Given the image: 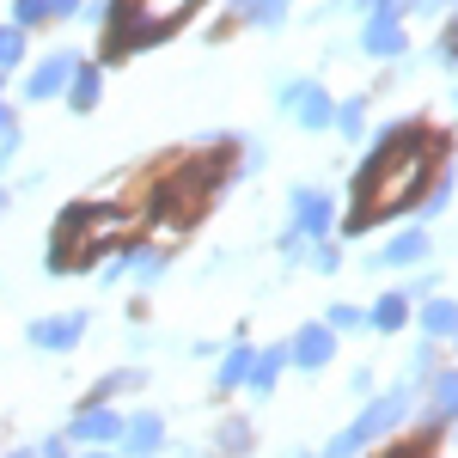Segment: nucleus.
<instances>
[{"label": "nucleus", "instance_id": "7c9ffc66", "mask_svg": "<svg viewBox=\"0 0 458 458\" xmlns=\"http://www.w3.org/2000/svg\"><path fill=\"white\" fill-rule=\"evenodd\" d=\"M6 458H43V453H37V446H19V453H6Z\"/></svg>", "mask_w": 458, "mask_h": 458}, {"label": "nucleus", "instance_id": "c85d7f7f", "mask_svg": "<svg viewBox=\"0 0 458 458\" xmlns=\"http://www.w3.org/2000/svg\"><path fill=\"white\" fill-rule=\"evenodd\" d=\"M80 458H116L110 446H80Z\"/></svg>", "mask_w": 458, "mask_h": 458}, {"label": "nucleus", "instance_id": "423d86ee", "mask_svg": "<svg viewBox=\"0 0 458 458\" xmlns=\"http://www.w3.org/2000/svg\"><path fill=\"white\" fill-rule=\"evenodd\" d=\"M282 105L293 110V123H300V129H330V116H336V110H330V92L312 86V80H287V86H282Z\"/></svg>", "mask_w": 458, "mask_h": 458}, {"label": "nucleus", "instance_id": "f03ea898", "mask_svg": "<svg viewBox=\"0 0 458 458\" xmlns=\"http://www.w3.org/2000/svg\"><path fill=\"white\" fill-rule=\"evenodd\" d=\"M129 233V214L123 208H86V202H73L62 214V226H55V239H49V269L62 276V269H86L98 250H110L116 239Z\"/></svg>", "mask_w": 458, "mask_h": 458}, {"label": "nucleus", "instance_id": "ddd939ff", "mask_svg": "<svg viewBox=\"0 0 458 458\" xmlns=\"http://www.w3.org/2000/svg\"><path fill=\"white\" fill-rule=\"evenodd\" d=\"M73 68H80V62H73L68 49H62V55H49V62H43V68L25 80V98H31V105H37V98H55V92L73 80Z\"/></svg>", "mask_w": 458, "mask_h": 458}, {"label": "nucleus", "instance_id": "dca6fc26", "mask_svg": "<svg viewBox=\"0 0 458 458\" xmlns=\"http://www.w3.org/2000/svg\"><path fill=\"white\" fill-rule=\"evenodd\" d=\"M250 373H257V354L233 349L226 360H220V373H214V379H220V391H233V386H250Z\"/></svg>", "mask_w": 458, "mask_h": 458}, {"label": "nucleus", "instance_id": "393cba45", "mask_svg": "<svg viewBox=\"0 0 458 458\" xmlns=\"http://www.w3.org/2000/svg\"><path fill=\"white\" fill-rule=\"evenodd\" d=\"M336 129H343V135H360V129H367V105H360V98H349V105L336 110Z\"/></svg>", "mask_w": 458, "mask_h": 458}, {"label": "nucleus", "instance_id": "f257e3e1", "mask_svg": "<svg viewBox=\"0 0 458 458\" xmlns=\"http://www.w3.org/2000/svg\"><path fill=\"white\" fill-rule=\"evenodd\" d=\"M440 147L428 135L422 123H397V129H379V141H373V159L360 165L354 177V214H349V233H367L373 220H386V214L410 208L416 196H422L428 183V159H434Z\"/></svg>", "mask_w": 458, "mask_h": 458}, {"label": "nucleus", "instance_id": "4be33fe9", "mask_svg": "<svg viewBox=\"0 0 458 458\" xmlns=\"http://www.w3.org/2000/svg\"><path fill=\"white\" fill-rule=\"evenodd\" d=\"M123 263H129V269H135V282H153V276H159V269H165V257H159V250H129V257H123Z\"/></svg>", "mask_w": 458, "mask_h": 458}, {"label": "nucleus", "instance_id": "6e6552de", "mask_svg": "<svg viewBox=\"0 0 458 458\" xmlns=\"http://www.w3.org/2000/svg\"><path fill=\"white\" fill-rule=\"evenodd\" d=\"M129 458H159V446H165V422L153 416V410H141V416H129L123 422V440H116Z\"/></svg>", "mask_w": 458, "mask_h": 458}, {"label": "nucleus", "instance_id": "6ab92c4d", "mask_svg": "<svg viewBox=\"0 0 458 458\" xmlns=\"http://www.w3.org/2000/svg\"><path fill=\"white\" fill-rule=\"evenodd\" d=\"M422 330H428V336H458V306H453V300H428Z\"/></svg>", "mask_w": 458, "mask_h": 458}, {"label": "nucleus", "instance_id": "aec40b11", "mask_svg": "<svg viewBox=\"0 0 458 458\" xmlns=\"http://www.w3.org/2000/svg\"><path fill=\"white\" fill-rule=\"evenodd\" d=\"M403 318H410V300H403V293H386V300L367 312V324H373V330H397Z\"/></svg>", "mask_w": 458, "mask_h": 458}, {"label": "nucleus", "instance_id": "473e14b6", "mask_svg": "<svg viewBox=\"0 0 458 458\" xmlns=\"http://www.w3.org/2000/svg\"><path fill=\"white\" fill-rule=\"evenodd\" d=\"M0 208H6V196H0Z\"/></svg>", "mask_w": 458, "mask_h": 458}, {"label": "nucleus", "instance_id": "412c9836", "mask_svg": "<svg viewBox=\"0 0 458 458\" xmlns=\"http://www.w3.org/2000/svg\"><path fill=\"white\" fill-rule=\"evenodd\" d=\"M19 62H25V31L0 25V68H19Z\"/></svg>", "mask_w": 458, "mask_h": 458}, {"label": "nucleus", "instance_id": "f3484780", "mask_svg": "<svg viewBox=\"0 0 458 458\" xmlns=\"http://www.w3.org/2000/svg\"><path fill=\"white\" fill-rule=\"evenodd\" d=\"M68 105H73V110H92V105H98V68H92V62H80V68H73Z\"/></svg>", "mask_w": 458, "mask_h": 458}, {"label": "nucleus", "instance_id": "0eeeda50", "mask_svg": "<svg viewBox=\"0 0 458 458\" xmlns=\"http://www.w3.org/2000/svg\"><path fill=\"white\" fill-rule=\"evenodd\" d=\"M68 440L73 446H116V440H123V416L105 410V403H86L68 422Z\"/></svg>", "mask_w": 458, "mask_h": 458}, {"label": "nucleus", "instance_id": "cd10ccee", "mask_svg": "<svg viewBox=\"0 0 458 458\" xmlns=\"http://www.w3.org/2000/svg\"><path fill=\"white\" fill-rule=\"evenodd\" d=\"M403 6H410V0H373V13H391V19H397Z\"/></svg>", "mask_w": 458, "mask_h": 458}, {"label": "nucleus", "instance_id": "7ed1b4c3", "mask_svg": "<svg viewBox=\"0 0 458 458\" xmlns=\"http://www.w3.org/2000/svg\"><path fill=\"white\" fill-rule=\"evenodd\" d=\"M202 0H116L110 6V37H105V55H129V49H141V43H159V37L172 31L183 13H196Z\"/></svg>", "mask_w": 458, "mask_h": 458}, {"label": "nucleus", "instance_id": "2eb2a0df", "mask_svg": "<svg viewBox=\"0 0 458 458\" xmlns=\"http://www.w3.org/2000/svg\"><path fill=\"white\" fill-rule=\"evenodd\" d=\"M386 269H410V263H428V233H397L386 250H379Z\"/></svg>", "mask_w": 458, "mask_h": 458}, {"label": "nucleus", "instance_id": "9b49d317", "mask_svg": "<svg viewBox=\"0 0 458 458\" xmlns=\"http://www.w3.org/2000/svg\"><path fill=\"white\" fill-rule=\"evenodd\" d=\"M330 214H336V202L324 190H293V233H306V239L330 233Z\"/></svg>", "mask_w": 458, "mask_h": 458}, {"label": "nucleus", "instance_id": "1a4fd4ad", "mask_svg": "<svg viewBox=\"0 0 458 458\" xmlns=\"http://www.w3.org/2000/svg\"><path fill=\"white\" fill-rule=\"evenodd\" d=\"M287 349H293V367L318 373V367H330V354H336V330H330V324H306Z\"/></svg>", "mask_w": 458, "mask_h": 458}, {"label": "nucleus", "instance_id": "4468645a", "mask_svg": "<svg viewBox=\"0 0 458 458\" xmlns=\"http://www.w3.org/2000/svg\"><path fill=\"white\" fill-rule=\"evenodd\" d=\"M428 422H458V367L428 379Z\"/></svg>", "mask_w": 458, "mask_h": 458}, {"label": "nucleus", "instance_id": "c756f323", "mask_svg": "<svg viewBox=\"0 0 458 458\" xmlns=\"http://www.w3.org/2000/svg\"><path fill=\"white\" fill-rule=\"evenodd\" d=\"M49 6H55L62 19H68V13H80V0H49Z\"/></svg>", "mask_w": 458, "mask_h": 458}, {"label": "nucleus", "instance_id": "bb28decb", "mask_svg": "<svg viewBox=\"0 0 458 458\" xmlns=\"http://www.w3.org/2000/svg\"><path fill=\"white\" fill-rule=\"evenodd\" d=\"M440 62H458V19H453V37L440 43Z\"/></svg>", "mask_w": 458, "mask_h": 458}, {"label": "nucleus", "instance_id": "39448f33", "mask_svg": "<svg viewBox=\"0 0 458 458\" xmlns=\"http://www.w3.org/2000/svg\"><path fill=\"white\" fill-rule=\"evenodd\" d=\"M403 410H410V386L386 391L379 403H367V410H360V416H354V422L343 428V434H336L330 446H324V458H354V453H367V446H373V440H379L386 428L403 422Z\"/></svg>", "mask_w": 458, "mask_h": 458}, {"label": "nucleus", "instance_id": "20e7f679", "mask_svg": "<svg viewBox=\"0 0 458 458\" xmlns=\"http://www.w3.org/2000/svg\"><path fill=\"white\" fill-rule=\"evenodd\" d=\"M214 183H220V159H190L172 177H159V190L147 196V214L153 220H172V226H190L196 214L208 208Z\"/></svg>", "mask_w": 458, "mask_h": 458}, {"label": "nucleus", "instance_id": "f8f14e48", "mask_svg": "<svg viewBox=\"0 0 458 458\" xmlns=\"http://www.w3.org/2000/svg\"><path fill=\"white\" fill-rule=\"evenodd\" d=\"M360 49H367V55H403V49H410V37H403V25H397L391 13H373V19H367V31H360Z\"/></svg>", "mask_w": 458, "mask_h": 458}, {"label": "nucleus", "instance_id": "b1692460", "mask_svg": "<svg viewBox=\"0 0 458 458\" xmlns=\"http://www.w3.org/2000/svg\"><path fill=\"white\" fill-rule=\"evenodd\" d=\"M49 13H55L49 0H13V19H19V31H25V25H43Z\"/></svg>", "mask_w": 458, "mask_h": 458}, {"label": "nucleus", "instance_id": "a878e982", "mask_svg": "<svg viewBox=\"0 0 458 458\" xmlns=\"http://www.w3.org/2000/svg\"><path fill=\"white\" fill-rule=\"evenodd\" d=\"M324 324H330V330H354V324H360V306H330Z\"/></svg>", "mask_w": 458, "mask_h": 458}, {"label": "nucleus", "instance_id": "2f4dec72", "mask_svg": "<svg viewBox=\"0 0 458 458\" xmlns=\"http://www.w3.org/2000/svg\"><path fill=\"white\" fill-rule=\"evenodd\" d=\"M300 458H324V453H300Z\"/></svg>", "mask_w": 458, "mask_h": 458}, {"label": "nucleus", "instance_id": "a211bd4d", "mask_svg": "<svg viewBox=\"0 0 458 458\" xmlns=\"http://www.w3.org/2000/svg\"><path fill=\"white\" fill-rule=\"evenodd\" d=\"M282 360H293V349L257 354V373H250V391H257V397H269V391H276V373H282Z\"/></svg>", "mask_w": 458, "mask_h": 458}, {"label": "nucleus", "instance_id": "9d476101", "mask_svg": "<svg viewBox=\"0 0 458 458\" xmlns=\"http://www.w3.org/2000/svg\"><path fill=\"white\" fill-rule=\"evenodd\" d=\"M86 324H92V312H68V318H37V324H31V343H37V349H73V343L86 336Z\"/></svg>", "mask_w": 458, "mask_h": 458}, {"label": "nucleus", "instance_id": "5701e85b", "mask_svg": "<svg viewBox=\"0 0 458 458\" xmlns=\"http://www.w3.org/2000/svg\"><path fill=\"white\" fill-rule=\"evenodd\" d=\"M239 6H245L250 25H276V19L287 13V0H239Z\"/></svg>", "mask_w": 458, "mask_h": 458}]
</instances>
